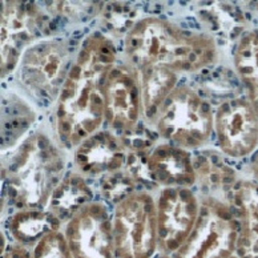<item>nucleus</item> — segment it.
<instances>
[{"label":"nucleus","mask_w":258,"mask_h":258,"mask_svg":"<svg viewBox=\"0 0 258 258\" xmlns=\"http://www.w3.org/2000/svg\"><path fill=\"white\" fill-rule=\"evenodd\" d=\"M114 64V47L107 36L96 32L85 37L55 101V139L64 149L99 132L105 120V85Z\"/></svg>","instance_id":"f257e3e1"},{"label":"nucleus","mask_w":258,"mask_h":258,"mask_svg":"<svg viewBox=\"0 0 258 258\" xmlns=\"http://www.w3.org/2000/svg\"><path fill=\"white\" fill-rule=\"evenodd\" d=\"M126 63L136 71L164 67L178 72H196L217 59L216 41L205 33L185 30L157 16H147L125 35Z\"/></svg>","instance_id":"f03ea898"},{"label":"nucleus","mask_w":258,"mask_h":258,"mask_svg":"<svg viewBox=\"0 0 258 258\" xmlns=\"http://www.w3.org/2000/svg\"><path fill=\"white\" fill-rule=\"evenodd\" d=\"M66 170L64 148L44 131H36L3 159L4 181L8 193L22 209H37L48 203L49 197Z\"/></svg>","instance_id":"7ed1b4c3"},{"label":"nucleus","mask_w":258,"mask_h":258,"mask_svg":"<svg viewBox=\"0 0 258 258\" xmlns=\"http://www.w3.org/2000/svg\"><path fill=\"white\" fill-rule=\"evenodd\" d=\"M160 136L168 144L197 149L213 132L214 114L207 100L190 87H176L155 121Z\"/></svg>","instance_id":"20e7f679"},{"label":"nucleus","mask_w":258,"mask_h":258,"mask_svg":"<svg viewBox=\"0 0 258 258\" xmlns=\"http://www.w3.org/2000/svg\"><path fill=\"white\" fill-rule=\"evenodd\" d=\"M117 258H152L159 247L156 201L145 192L120 199L112 216Z\"/></svg>","instance_id":"39448f33"},{"label":"nucleus","mask_w":258,"mask_h":258,"mask_svg":"<svg viewBox=\"0 0 258 258\" xmlns=\"http://www.w3.org/2000/svg\"><path fill=\"white\" fill-rule=\"evenodd\" d=\"M70 47L61 39L49 37L35 41L18 64V81L37 101L57 97L70 71Z\"/></svg>","instance_id":"423d86ee"},{"label":"nucleus","mask_w":258,"mask_h":258,"mask_svg":"<svg viewBox=\"0 0 258 258\" xmlns=\"http://www.w3.org/2000/svg\"><path fill=\"white\" fill-rule=\"evenodd\" d=\"M238 242V222L217 199L201 204L200 217L174 258H232Z\"/></svg>","instance_id":"0eeeda50"},{"label":"nucleus","mask_w":258,"mask_h":258,"mask_svg":"<svg viewBox=\"0 0 258 258\" xmlns=\"http://www.w3.org/2000/svg\"><path fill=\"white\" fill-rule=\"evenodd\" d=\"M63 233L72 258H117L112 217L101 203H88L79 209Z\"/></svg>","instance_id":"6e6552de"},{"label":"nucleus","mask_w":258,"mask_h":258,"mask_svg":"<svg viewBox=\"0 0 258 258\" xmlns=\"http://www.w3.org/2000/svg\"><path fill=\"white\" fill-rule=\"evenodd\" d=\"M200 204L190 188H164L156 201L159 247L164 255L176 254L188 240L200 217Z\"/></svg>","instance_id":"1a4fd4ad"},{"label":"nucleus","mask_w":258,"mask_h":258,"mask_svg":"<svg viewBox=\"0 0 258 258\" xmlns=\"http://www.w3.org/2000/svg\"><path fill=\"white\" fill-rule=\"evenodd\" d=\"M143 116L140 80L128 63H116L105 85V120L114 135H131Z\"/></svg>","instance_id":"9d476101"},{"label":"nucleus","mask_w":258,"mask_h":258,"mask_svg":"<svg viewBox=\"0 0 258 258\" xmlns=\"http://www.w3.org/2000/svg\"><path fill=\"white\" fill-rule=\"evenodd\" d=\"M213 129L218 147L229 157H246L258 147V117L246 99L225 100L214 114Z\"/></svg>","instance_id":"9b49d317"},{"label":"nucleus","mask_w":258,"mask_h":258,"mask_svg":"<svg viewBox=\"0 0 258 258\" xmlns=\"http://www.w3.org/2000/svg\"><path fill=\"white\" fill-rule=\"evenodd\" d=\"M40 18L32 4L4 2L2 8V78L18 68L26 49L35 43Z\"/></svg>","instance_id":"f8f14e48"},{"label":"nucleus","mask_w":258,"mask_h":258,"mask_svg":"<svg viewBox=\"0 0 258 258\" xmlns=\"http://www.w3.org/2000/svg\"><path fill=\"white\" fill-rule=\"evenodd\" d=\"M128 152L117 135L111 131H99L75 149L74 161L83 176H111L126 166Z\"/></svg>","instance_id":"ddd939ff"},{"label":"nucleus","mask_w":258,"mask_h":258,"mask_svg":"<svg viewBox=\"0 0 258 258\" xmlns=\"http://www.w3.org/2000/svg\"><path fill=\"white\" fill-rule=\"evenodd\" d=\"M144 177L164 188H190L197 174L188 151L166 143L153 148L144 159Z\"/></svg>","instance_id":"4468645a"},{"label":"nucleus","mask_w":258,"mask_h":258,"mask_svg":"<svg viewBox=\"0 0 258 258\" xmlns=\"http://www.w3.org/2000/svg\"><path fill=\"white\" fill-rule=\"evenodd\" d=\"M230 195L238 213V257L258 258V181L236 182Z\"/></svg>","instance_id":"2eb2a0df"},{"label":"nucleus","mask_w":258,"mask_h":258,"mask_svg":"<svg viewBox=\"0 0 258 258\" xmlns=\"http://www.w3.org/2000/svg\"><path fill=\"white\" fill-rule=\"evenodd\" d=\"M136 72L140 80L143 116L148 121H156L162 105L176 89L177 74L164 67H145Z\"/></svg>","instance_id":"dca6fc26"},{"label":"nucleus","mask_w":258,"mask_h":258,"mask_svg":"<svg viewBox=\"0 0 258 258\" xmlns=\"http://www.w3.org/2000/svg\"><path fill=\"white\" fill-rule=\"evenodd\" d=\"M91 189L80 173L66 174L49 197L48 212L56 218L66 216L70 220L91 199Z\"/></svg>","instance_id":"f3484780"},{"label":"nucleus","mask_w":258,"mask_h":258,"mask_svg":"<svg viewBox=\"0 0 258 258\" xmlns=\"http://www.w3.org/2000/svg\"><path fill=\"white\" fill-rule=\"evenodd\" d=\"M234 66L258 117V30L241 37L234 52Z\"/></svg>","instance_id":"a211bd4d"},{"label":"nucleus","mask_w":258,"mask_h":258,"mask_svg":"<svg viewBox=\"0 0 258 258\" xmlns=\"http://www.w3.org/2000/svg\"><path fill=\"white\" fill-rule=\"evenodd\" d=\"M56 217L49 212L39 209H22L11 218V233L16 242L26 246L27 242L39 241L45 233L57 229L55 224Z\"/></svg>","instance_id":"6ab92c4d"},{"label":"nucleus","mask_w":258,"mask_h":258,"mask_svg":"<svg viewBox=\"0 0 258 258\" xmlns=\"http://www.w3.org/2000/svg\"><path fill=\"white\" fill-rule=\"evenodd\" d=\"M32 109L23 101L22 97H6L3 104V121H2V140L4 149L15 147L23 133L32 124Z\"/></svg>","instance_id":"aec40b11"},{"label":"nucleus","mask_w":258,"mask_h":258,"mask_svg":"<svg viewBox=\"0 0 258 258\" xmlns=\"http://www.w3.org/2000/svg\"><path fill=\"white\" fill-rule=\"evenodd\" d=\"M32 258H72L64 233L59 229L45 233L35 243Z\"/></svg>","instance_id":"412c9836"},{"label":"nucleus","mask_w":258,"mask_h":258,"mask_svg":"<svg viewBox=\"0 0 258 258\" xmlns=\"http://www.w3.org/2000/svg\"><path fill=\"white\" fill-rule=\"evenodd\" d=\"M3 258H32V253L24 245L16 243L4 253Z\"/></svg>","instance_id":"4be33fe9"},{"label":"nucleus","mask_w":258,"mask_h":258,"mask_svg":"<svg viewBox=\"0 0 258 258\" xmlns=\"http://www.w3.org/2000/svg\"><path fill=\"white\" fill-rule=\"evenodd\" d=\"M232 258H240V257H236V255H233V257Z\"/></svg>","instance_id":"5701e85b"}]
</instances>
